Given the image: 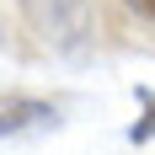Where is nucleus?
I'll return each mask as SVG.
<instances>
[{
    "label": "nucleus",
    "instance_id": "obj_1",
    "mask_svg": "<svg viewBox=\"0 0 155 155\" xmlns=\"http://www.w3.org/2000/svg\"><path fill=\"white\" fill-rule=\"evenodd\" d=\"M21 16L32 21V32L54 43L59 54H80L86 38H91V21H86V0H16Z\"/></svg>",
    "mask_w": 155,
    "mask_h": 155
},
{
    "label": "nucleus",
    "instance_id": "obj_2",
    "mask_svg": "<svg viewBox=\"0 0 155 155\" xmlns=\"http://www.w3.org/2000/svg\"><path fill=\"white\" fill-rule=\"evenodd\" d=\"M59 128V112L38 102V96H0V139H27V134H48Z\"/></svg>",
    "mask_w": 155,
    "mask_h": 155
},
{
    "label": "nucleus",
    "instance_id": "obj_3",
    "mask_svg": "<svg viewBox=\"0 0 155 155\" xmlns=\"http://www.w3.org/2000/svg\"><path fill=\"white\" fill-rule=\"evenodd\" d=\"M128 5H139V11H150V0H128Z\"/></svg>",
    "mask_w": 155,
    "mask_h": 155
}]
</instances>
